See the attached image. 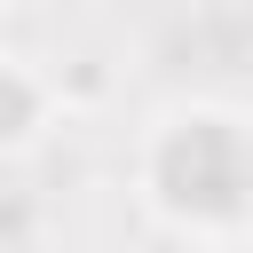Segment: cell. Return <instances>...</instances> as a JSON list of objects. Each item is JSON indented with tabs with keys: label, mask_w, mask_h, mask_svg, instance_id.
<instances>
[{
	"label": "cell",
	"mask_w": 253,
	"mask_h": 253,
	"mask_svg": "<svg viewBox=\"0 0 253 253\" xmlns=\"http://www.w3.org/2000/svg\"><path fill=\"white\" fill-rule=\"evenodd\" d=\"M40 111H47V87H40L16 55H0V150L32 142V134H40Z\"/></svg>",
	"instance_id": "1"
}]
</instances>
